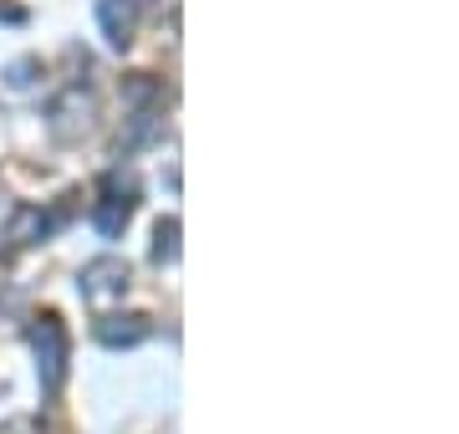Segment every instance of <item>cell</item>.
I'll list each match as a JSON object with an SVG mask.
<instances>
[{
    "label": "cell",
    "mask_w": 459,
    "mask_h": 434,
    "mask_svg": "<svg viewBox=\"0 0 459 434\" xmlns=\"http://www.w3.org/2000/svg\"><path fill=\"white\" fill-rule=\"evenodd\" d=\"M31 348H36V363H41V384H47V394H56L66 378V327L56 312H47V317L31 322Z\"/></svg>",
    "instance_id": "1"
},
{
    "label": "cell",
    "mask_w": 459,
    "mask_h": 434,
    "mask_svg": "<svg viewBox=\"0 0 459 434\" xmlns=\"http://www.w3.org/2000/svg\"><path fill=\"white\" fill-rule=\"evenodd\" d=\"M51 134L56 138H77L92 128V117H98V98L87 92V87H66L62 98L51 102Z\"/></svg>",
    "instance_id": "2"
},
{
    "label": "cell",
    "mask_w": 459,
    "mask_h": 434,
    "mask_svg": "<svg viewBox=\"0 0 459 434\" xmlns=\"http://www.w3.org/2000/svg\"><path fill=\"white\" fill-rule=\"evenodd\" d=\"M128 261L123 256H98V261H87L82 266V297L92 301H108V297H123L128 291Z\"/></svg>",
    "instance_id": "3"
},
{
    "label": "cell",
    "mask_w": 459,
    "mask_h": 434,
    "mask_svg": "<svg viewBox=\"0 0 459 434\" xmlns=\"http://www.w3.org/2000/svg\"><path fill=\"white\" fill-rule=\"evenodd\" d=\"M133 179L123 184V179H108L102 184V200H98V210H92V225H98L102 235H123L128 230V220H133Z\"/></svg>",
    "instance_id": "4"
},
{
    "label": "cell",
    "mask_w": 459,
    "mask_h": 434,
    "mask_svg": "<svg viewBox=\"0 0 459 434\" xmlns=\"http://www.w3.org/2000/svg\"><path fill=\"white\" fill-rule=\"evenodd\" d=\"M92 337H98L102 348H138L148 337V317H138V312H128V317H102L92 327Z\"/></svg>",
    "instance_id": "5"
},
{
    "label": "cell",
    "mask_w": 459,
    "mask_h": 434,
    "mask_svg": "<svg viewBox=\"0 0 459 434\" xmlns=\"http://www.w3.org/2000/svg\"><path fill=\"white\" fill-rule=\"evenodd\" d=\"M98 21H102V31H108V41H113L117 51L133 41V5H128V0H102Z\"/></svg>",
    "instance_id": "6"
},
{
    "label": "cell",
    "mask_w": 459,
    "mask_h": 434,
    "mask_svg": "<svg viewBox=\"0 0 459 434\" xmlns=\"http://www.w3.org/2000/svg\"><path fill=\"white\" fill-rule=\"evenodd\" d=\"M56 220L62 215H41V210H16V225H11V235H16L21 246H36V240H47L51 230H56Z\"/></svg>",
    "instance_id": "7"
},
{
    "label": "cell",
    "mask_w": 459,
    "mask_h": 434,
    "mask_svg": "<svg viewBox=\"0 0 459 434\" xmlns=\"http://www.w3.org/2000/svg\"><path fill=\"white\" fill-rule=\"evenodd\" d=\"M179 256V220L169 215L153 225V261H174Z\"/></svg>",
    "instance_id": "8"
},
{
    "label": "cell",
    "mask_w": 459,
    "mask_h": 434,
    "mask_svg": "<svg viewBox=\"0 0 459 434\" xmlns=\"http://www.w3.org/2000/svg\"><path fill=\"white\" fill-rule=\"evenodd\" d=\"M123 98H128V102H153V98H159V82H153L148 72H138V77L123 82Z\"/></svg>",
    "instance_id": "9"
},
{
    "label": "cell",
    "mask_w": 459,
    "mask_h": 434,
    "mask_svg": "<svg viewBox=\"0 0 459 434\" xmlns=\"http://www.w3.org/2000/svg\"><path fill=\"white\" fill-rule=\"evenodd\" d=\"M5 77H11V87H31V82H36V62L26 56V62H16V67L5 72Z\"/></svg>",
    "instance_id": "10"
},
{
    "label": "cell",
    "mask_w": 459,
    "mask_h": 434,
    "mask_svg": "<svg viewBox=\"0 0 459 434\" xmlns=\"http://www.w3.org/2000/svg\"><path fill=\"white\" fill-rule=\"evenodd\" d=\"M128 5H153V0H128Z\"/></svg>",
    "instance_id": "11"
}]
</instances>
